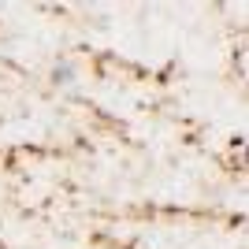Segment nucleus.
Instances as JSON below:
<instances>
[{
  "mask_svg": "<svg viewBox=\"0 0 249 249\" xmlns=\"http://www.w3.org/2000/svg\"><path fill=\"white\" fill-rule=\"evenodd\" d=\"M71 78H74V67H71V63H63V67L52 71V82H56V86H67Z\"/></svg>",
  "mask_w": 249,
  "mask_h": 249,
  "instance_id": "1",
  "label": "nucleus"
}]
</instances>
